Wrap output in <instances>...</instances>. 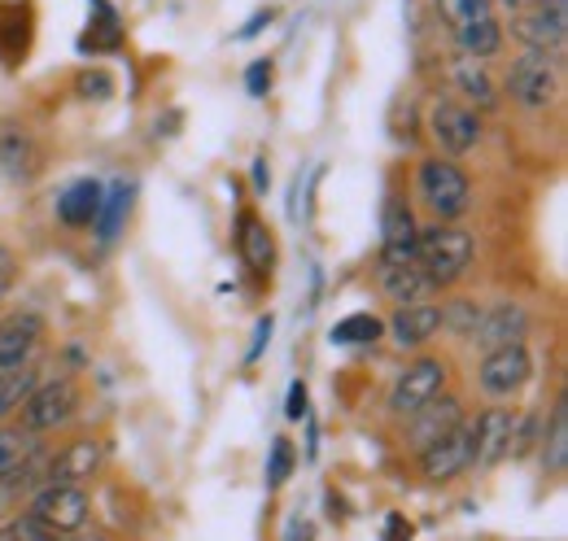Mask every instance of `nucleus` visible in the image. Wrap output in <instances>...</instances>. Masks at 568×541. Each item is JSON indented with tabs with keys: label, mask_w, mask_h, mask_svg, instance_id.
Wrapping results in <instances>:
<instances>
[{
	"label": "nucleus",
	"mask_w": 568,
	"mask_h": 541,
	"mask_svg": "<svg viewBox=\"0 0 568 541\" xmlns=\"http://www.w3.org/2000/svg\"><path fill=\"white\" fill-rule=\"evenodd\" d=\"M381 333H385V324L376 315H351L333 328V345H372V340H381Z\"/></svg>",
	"instance_id": "28"
},
{
	"label": "nucleus",
	"mask_w": 568,
	"mask_h": 541,
	"mask_svg": "<svg viewBox=\"0 0 568 541\" xmlns=\"http://www.w3.org/2000/svg\"><path fill=\"white\" fill-rule=\"evenodd\" d=\"M49 538H58V533L44 520H36L31 511H22L9 524H0V541H49Z\"/></svg>",
	"instance_id": "30"
},
{
	"label": "nucleus",
	"mask_w": 568,
	"mask_h": 541,
	"mask_svg": "<svg viewBox=\"0 0 568 541\" xmlns=\"http://www.w3.org/2000/svg\"><path fill=\"white\" fill-rule=\"evenodd\" d=\"M74 410H79V385H74L71 376L49 380V385H36V389L22 398V406H18L27 432H53V428L71 423Z\"/></svg>",
	"instance_id": "5"
},
{
	"label": "nucleus",
	"mask_w": 568,
	"mask_h": 541,
	"mask_svg": "<svg viewBox=\"0 0 568 541\" xmlns=\"http://www.w3.org/2000/svg\"><path fill=\"white\" fill-rule=\"evenodd\" d=\"M437 18L455 35L459 53L495 58L503 49V22L495 18V0H437Z\"/></svg>",
	"instance_id": "2"
},
{
	"label": "nucleus",
	"mask_w": 568,
	"mask_h": 541,
	"mask_svg": "<svg viewBox=\"0 0 568 541\" xmlns=\"http://www.w3.org/2000/svg\"><path fill=\"white\" fill-rule=\"evenodd\" d=\"M416 245H420V223H416L412 205L389 197L385 214H381V267L416 263Z\"/></svg>",
	"instance_id": "11"
},
{
	"label": "nucleus",
	"mask_w": 568,
	"mask_h": 541,
	"mask_svg": "<svg viewBox=\"0 0 568 541\" xmlns=\"http://www.w3.org/2000/svg\"><path fill=\"white\" fill-rule=\"evenodd\" d=\"M110 88H114V83H110V74H101V70L79 79V92H83V96H97V101H101V96H110Z\"/></svg>",
	"instance_id": "34"
},
{
	"label": "nucleus",
	"mask_w": 568,
	"mask_h": 541,
	"mask_svg": "<svg viewBox=\"0 0 568 541\" xmlns=\"http://www.w3.org/2000/svg\"><path fill=\"white\" fill-rule=\"evenodd\" d=\"M385 533H389V538H403V533H412V529H407L403 520H389V529H385Z\"/></svg>",
	"instance_id": "39"
},
{
	"label": "nucleus",
	"mask_w": 568,
	"mask_h": 541,
	"mask_svg": "<svg viewBox=\"0 0 568 541\" xmlns=\"http://www.w3.org/2000/svg\"><path fill=\"white\" fill-rule=\"evenodd\" d=\"M250 180H254V188H258V193H267V188H272V166H267V157H254Z\"/></svg>",
	"instance_id": "37"
},
{
	"label": "nucleus",
	"mask_w": 568,
	"mask_h": 541,
	"mask_svg": "<svg viewBox=\"0 0 568 541\" xmlns=\"http://www.w3.org/2000/svg\"><path fill=\"white\" fill-rule=\"evenodd\" d=\"M428 132L433 140L442 144V153H473L477 149V140H481V119H477V110H468V105H459V101H437L433 110H428Z\"/></svg>",
	"instance_id": "12"
},
{
	"label": "nucleus",
	"mask_w": 568,
	"mask_h": 541,
	"mask_svg": "<svg viewBox=\"0 0 568 541\" xmlns=\"http://www.w3.org/2000/svg\"><path fill=\"white\" fill-rule=\"evenodd\" d=\"M40 385V371L31 367V363H22V367H9V371H0V423L9 419V415H18V406L22 398L31 394Z\"/></svg>",
	"instance_id": "26"
},
{
	"label": "nucleus",
	"mask_w": 568,
	"mask_h": 541,
	"mask_svg": "<svg viewBox=\"0 0 568 541\" xmlns=\"http://www.w3.org/2000/svg\"><path fill=\"white\" fill-rule=\"evenodd\" d=\"M101 441L97 437H79L71 441L67 450H58V459L49 463V480H67V484H79V480H88V476L101 468Z\"/></svg>",
	"instance_id": "21"
},
{
	"label": "nucleus",
	"mask_w": 568,
	"mask_h": 541,
	"mask_svg": "<svg viewBox=\"0 0 568 541\" xmlns=\"http://www.w3.org/2000/svg\"><path fill=\"white\" fill-rule=\"evenodd\" d=\"M450 83L477 105V110H495L498 105V88L486 70V58H473V53H459L450 58Z\"/></svg>",
	"instance_id": "19"
},
{
	"label": "nucleus",
	"mask_w": 568,
	"mask_h": 541,
	"mask_svg": "<svg viewBox=\"0 0 568 541\" xmlns=\"http://www.w3.org/2000/svg\"><path fill=\"white\" fill-rule=\"evenodd\" d=\"M525 328H529V315L525 306L516 302H498L490 310H481L477 328H473V340L481 349H498V345H511V340H525Z\"/></svg>",
	"instance_id": "18"
},
{
	"label": "nucleus",
	"mask_w": 568,
	"mask_h": 541,
	"mask_svg": "<svg viewBox=\"0 0 568 541\" xmlns=\"http://www.w3.org/2000/svg\"><path fill=\"white\" fill-rule=\"evenodd\" d=\"M284 415H288V419H302V415H306V385H302V380H293V389H288V406H284Z\"/></svg>",
	"instance_id": "36"
},
{
	"label": "nucleus",
	"mask_w": 568,
	"mask_h": 541,
	"mask_svg": "<svg viewBox=\"0 0 568 541\" xmlns=\"http://www.w3.org/2000/svg\"><path fill=\"white\" fill-rule=\"evenodd\" d=\"M245 88H250V96H267V88H272V62L267 58L245 70Z\"/></svg>",
	"instance_id": "32"
},
{
	"label": "nucleus",
	"mask_w": 568,
	"mask_h": 541,
	"mask_svg": "<svg viewBox=\"0 0 568 541\" xmlns=\"http://www.w3.org/2000/svg\"><path fill=\"white\" fill-rule=\"evenodd\" d=\"M498 4H503V9H511V13H520V9H525V4H534V0H498Z\"/></svg>",
	"instance_id": "40"
},
{
	"label": "nucleus",
	"mask_w": 568,
	"mask_h": 541,
	"mask_svg": "<svg viewBox=\"0 0 568 541\" xmlns=\"http://www.w3.org/2000/svg\"><path fill=\"white\" fill-rule=\"evenodd\" d=\"M416 184H420V197H425V205L437 218H464L468 205H473V184H468V175H464L455 162H446V157L420 162Z\"/></svg>",
	"instance_id": "3"
},
{
	"label": "nucleus",
	"mask_w": 568,
	"mask_h": 541,
	"mask_svg": "<svg viewBox=\"0 0 568 541\" xmlns=\"http://www.w3.org/2000/svg\"><path fill=\"white\" fill-rule=\"evenodd\" d=\"M288 472H293V446H288L284 437H276V446H272V463H267V484L281 489L284 480H288Z\"/></svg>",
	"instance_id": "31"
},
{
	"label": "nucleus",
	"mask_w": 568,
	"mask_h": 541,
	"mask_svg": "<svg viewBox=\"0 0 568 541\" xmlns=\"http://www.w3.org/2000/svg\"><path fill=\"white\" fill-rule=\"evenodd\" d=\"M36 455V432L27 428H0V476Z\"/></svg>",
	"instance_id": "27"
},
{
	"label": "nucleus",
	"mask_w": 568,
	"mask_h": 541,
	"mask_svg": "<svg viewBox=\"0 0 568 541\" xmlns=\"http://www.w3.org/2000/svg\"><path fill=\"white\" fill-rule=\"evenodd\" d=\"M542 468L547 476H565L568 468V406L565 398L551 406V423L542 432Z\"/></svg>",
	"instance_id": "24"
},
{
	"label": "nucleus",
	"mask_w": 568,
	"mask_h": 541,
	"mask_svg": "<svg viewBox=\"0 0 568 541\" xmlns=\"http://www.w3.org/2000/svg\"><path fill=\"white\" fill-rule=\"evenodd\" d=\"M464 419V402L450 398V394H437L428 398L420 410L407 415V450H425L428 441H437L446 428H455Z\"/></svg>",
	"instance_id": "15"
},
{
	"label": "nucleus",
	"mask_w": 568,
	"mask_h": 541,
	"mask_svg": "<svg viewBox=\"0 0 568 541\" xmlns=\"http://www.w3.org/2000/svg\"><path fill=\"white\" fill-rule=\"evenodd\" d=\"M556 67H560V58L538 53V49H529L525 58H516V62H511V74H507L511 101L525 105V110H547V105L556 101V92H560Z\"/></svg>",
	"instance_id": "6"
},
{
	"label": "nucleus",
	"mask_w": 568,
	"mask_h": 541,
	"mask_svg": "<svg viewBox=\"0 0 568 541\" xmlns=\"http://www.w3.org/2000/svg\"><path fill=\"white\" fill-rule=\"evenodd\" d=\"M529 376H534V358H529L525 340L486 349L481 371H477V380H481V389H486L490 398H511V394H520V389L529 385Z\"/></svg>",
	"instance_id": "8"
},
{
	"label": "nucleus",
	"mask_w": 568,
	"mask_h": 541,
	"mask_svg": "<svg viewBox=\"0 0 568 541\" xmlns=\"http://www.w3.org/2000/svg\"><path fill=\"white\" fill-rule=\"evenodd\" d=\"M101 184L97 180H79L71 184L62 197H58V218L67 223V227H92V218H97V210H101Z\"/></svg>",
	"instance_id": "23"
},
{
	"label": "nucleus",
	"mask_w": 568,
	"mask_h": 541,
	"mask_svg": "<svg viewBox=\"0 0 568 541\" xmlns=\"http://www.w3.org/2000/svg\"><path fill=\"white\" fill-rule=\"evenodd\" d=\"M36 520H44L53 533H74V529H83L88 524V511H92V502H88V493L79 489V484H67V480H49L44 489H36L31 493V507H27Z\"/></svg>",
	"instance_id": "7"
},
{
	"label": "nucleus",
	"mask_w": 568,
	"mask_h": 541,
	"mask_svg": "<svg viewBox=\"0 0 568 541\" xmlns=\"http://www.w3.org/2000/svg\"><path fill=\"white\" fill-rule=\"evenodd\" d=\"M416 455H420V472H425V480L446 484V480H455L459 472L473 468V428L459 419L455 428H446L437 441H428L425 450H416Z\"/></svg>",
	"instance_id": "9"
},
{
	"label": "nucleus",
	"mask_w": 568,
	"mask_h": 541,
	"mask_svg": "<svg viewBox=\"0 0 568 541\" xmlns=\"http://www.w3.org/2000/svg\"><path fill=\"white\" fill-rule=\"evenodd\" d=\"M272 328H276V324H272V315H263V319L254 324V340H250L245 363H258V354H263V349H267V340H272Z\"/></svg>",
	"instance_id": "33"
},
{
	"label": "nucleus",
	"mask_w": 568,
	"mask_h": 541,
	"mask_svg": "<svg viewBox=\"0 0 568 541\" xmlns=\"http://www.w3.org/2000/svg\"><path fill=\"white\" fill-rule=\"evenodd\" d=\"M511 423H516V415L503 410V406H490V410L477 415V423H473V468H498L507 459Z\"/></svg>",
	"instance_id": "14"
},
{
	"label": "nucleus",
	"mask_w": 568,
	"mask_h": 541,
	"mask_svg": "<svg viewBox=\"0 0 568 541\" xmlns=\"http://www.w3.org/2000/svg\"><path fill=\"white\" fill-rule=\"evenodd\" d=\"M477 319H481V306L473 297H455L450 306H442V328L455 333V337H473Z\"/></svg>",
	"instance_id": "29"
},
{
	"label": "nucleus",
	"mask_w": 568,
	"mask_h": 541,
	"mask_svg": "<svg viewBox=\"0 0 568 541\" xmlns=\"http://www.w3.org/2000/svg\"><path fill=\"white\" fill-rule=\"evenodd\" d=\"M40 337H44V319L40 315H9V319H0V371L31 363Z\"/></svg>",
	"instance_id": "17"
},
{
	"label": "nucleus",
	"mask_w": 568,
	"mask_h": 541,
	"mask_svg": "<svg viewBox=\"0 0 568 541\" xmlns=\"http://www.w3.org/2000/svg\"><path fill=\"white\" fill-rule=\"evenodd\" d=\"M13 275H18V258H13L9 245H0V302H4V293L13 288Z\"/></svg>",
	"instance_id": "35"
},
{
	"label": "nucleus",
	"mask_w": 568,
	"mask_h": 541,
	"mask_svg": "<svg viewBox=\"0 0 568 541\" xmlns=\"http://www.w3.org/2000/svg\"><path fill=\"white\" fill-rule=\"evenodd\" d=\"M473 232H464L455 218H437L433 227H420V245H416V263L428 275L433 288H450L459 284L473 267Z\"/></svg>",
	"instance_id": "1"
},
{
	"label": "nucleus",
	"mask_w": 568,
	"mask_h": 541,
	"mask_svg": "<svg viewBox=\"0 0 568 541\" xmlns=\"http://www.w3.org/2000/svg\"><path fill=\"white\" fill-rule=\"evenodd\" d=\"M40 166H44V157H40L36 135L22 123H0V175L13 184H31L40 175Z\"/></svg>",
	"instance_id": "13"
},
{
	"label": "nucleus",
	"mask_w": 568,
	"mask_h": 541,
	"mask_svg": "<svg viewBox=\"0 0 568 541\" xmlns=\"http://www.w3.org/2000/svg\"><path fill=\"white\" fill-rule=\"evenodd\" d=\"M381 293L394 306H412V302H425L433 293V284L420 270V263H403V267H381Z\"/></svg>",
	"instance_id": "22"
},
{
	"label": "nucleus",
	"mask_w": 568,
	"mask_h": 541,
	"mask_svg": "<svg viewBox=\"0 0 568 541\" xmlns=\"http://www.w3.org/2000/svg\"><path fill=\"white\" fill-rule=\"evenodd\" d=\"M446 389V363L442 358H416V363H407V371L394 380V389H389V410L398 415V419H407L412 410H420L428 398H437Z\"/></svg>",
	"instance_id": "10"
},
{
	"label": "nucleus",
	"mask_w": 568,
	"mask_h": 541,
	"mask_svg": "<svg viewBox=\"0 0 568 541\" xmlns=\"http://www.w3.org/2000/svg\"><path fill=\"white\" fill-rule=\"evenodd\" d=\"M516 40L525 49H538V53H551L565 62V40H568V0H534L516 13L511 22Z\"/></svg>",
	"instance_id": "4"
},
{
	"label": "nucleus",
	"mask_w": 568,
	"mask_h": 541,
	"mask_svg": "<svg viewBox=\"0 0 568 541\" xmlns=\"http://www.w3.org/2000/svg\"><path fill=\"white\" fill-rule=\"evenodd\" d=\"M128 210H132V188H128V184L105 188V193H101V210H97V218H92L97 236H101V241H114L119 227H123V218H128Z\"/></svg>",
	"instance_id": "25"
},
{
	"label": "nucleus",
	"mask_w": 568,
	"mask_h": 541,
	"mask_svg": "<svg viewBox=\"0 0 568 541\" xmlns=\"http://www.w3.org/2000/svg\"><path fill=\"white\" fill-rule=\"evenodd\" d=\"M437 333H442V306H433V302L398 306L394 319H389V337H394L398 349H420Z\"/></svg>",
	"instance_id": "16"
},
{
	"label": "nucleus",
	"mask_w": 568,
	"mask_h": 541,
	"mask_svg": "<svg viewBox=\"0 0 568 541\" xmlns=\"http://www.w3.org/2000/svg\"><path fill=\"white\" fill-rule=\"evenodd\" d=\"M263 22H272V13H254V18H250V27L241 31V40H250L254 31H263Z\"/></svg>",
	"instance_id": "38"
},
{
	"label": "nucleus",
	"mask_w": 568,
	"mask_h": 541,
	"mask_svg": "<svg viewBox=\"0 0 568 541\" xmlns=\"http://www.w3.org/2000/svg\"><path fill=\"white\" fill-rule=\"evenodd\" d=\"M236 249H241L245 267L254 270V275H272V267H276V241H272V227L263 218L241 214V223H236Z\"/></svg>",
	"instance_id": "20"
}]
</instances>
